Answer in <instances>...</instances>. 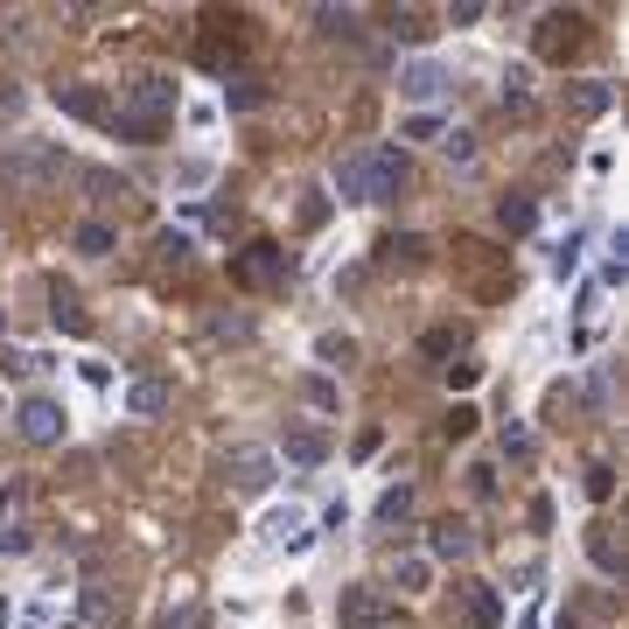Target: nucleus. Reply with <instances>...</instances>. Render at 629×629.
<instances>
[{
    "label": "nucleus",
    "instance_id": "f257e3e1",
    "mask_svg": "<svg viewBox=\"0 0 629 629\" xmlns=\"http://www.w3.org/2000/svg\"><path fill=\"white\" fill-rule=\"evenodd\" d=\"M168 120H176V78H161V70L133 78V85H126V99H120V112H112L120 141H155Z\"/></svg>",
    "mask_w": 629,
    "mask_h": 629
},
{
    "label": "nucleus",
    "instance_id": "f03ea898",
    "mask_svg": "<svg viewBox=\"0 0 629 629\" xmlns=\"http://www.w3.org/2000/svg\"><path fill=\"white\" fill-rule=\"evenodd\" d=\"M64 147H49V141H22V147H8V161H0V182L14 189V196H43V189L64 176Z\"/></svg>",
    "mask_w": 629,
    "mask_h": 629
},
{
    "label": "nucleus",
    "instance_id": "7ed1b4c3",
    "mask_svg": "<svg viewBox=\"0 0 629 629\" xmlns=\"http://www.w3.org/2000/svg\"><path fill=\"white\" fill-rule=\"evenodd\" d=\"M14 434H22L29 448H64L70 419H64V406H56L49 392H35V398H22V406H14Z\"/></svg>",
    "mask_w": 629,
    "mask_h": 629
},
{
    "label": "nucleus",
    "instance_id": "20e7f679",
    "mask_svg": "<svg viewBox=\"0 0 629 629\" xmlns=\"http://www.w3.org/2000/svg\"><path fill=\"white\" fill-rule=\"evenodd\" d=\"M273 469H280V454L259 448V441H238L232 454H224V475H232L238 497H266V490H273Z\"/></svg>",
    "mask_w": 629,
    "mask_h": 629
},
{
    "label": "nucleus",
    "instance_id": "39448f33",
    "mask_svg": "<svg viewBox=\"0 0 629 629\" xmlns=\"http://www.w3.org/2000/svg\"><path fill=\"white\" fill-rule=\"evenodd\" d=\"M392 595H385V587H342V595H336V622L342 629H385L392 622Z\"/></svg>",
    "mask_w": 629,
    "mask_h": 629
},
{
    "label": "nucleus",
    "instance_id": "423d86ee",
    "mask_svg": "<svg viewBox=\"0 0 629 629\" xmlns=\"http://www.w3.org/2000/svg\"><path fill=\"white\" fill-rule=\"evenodd\" d=\"M294 273V259L288 252H280V245H245V252H238V266H232V280H238V288H280V280H288Z\"/></svg>",
    "mask_w": 629,
    "mask_h": 629
},
{
    "label": "nucleus",
    "instance_id": "0eeeda50",
    "mask_svg": "<svg viewBox=\"0 0 629 629\" xmlns=\"http://www.w3.org/2000/svg\"><path fill=\"white\" fill-rule=\"evenodd\" d=\"M398 99H413V105L448 99V70L434 64V56H419V64H398Z\"/></svg>",
    "mask_w": 629,
    "mask_h": 629
},
{
    "label": "nucleus",
    "instance_id": "6e6552de",
    "mask_svg": "<svg viewBox=\"0 0 629 629\" xmlns=\"http://www.w3.org/2000/svg\"><path fill=\"white\" fill-rule=\"evenodd\" d=\"M406 176H413L406 147H371V203H392L406 189Z\"/></svg>",
    "mask_w": 629,
    "mask_h": 629
},
{
    "label": "nucleus",
    "instance_id": "1a4fd4ad",
    "mask_svg": "<svg viewBox=\"0 0 629 629\" xmlns=\"http://www.w3.org/2000/svg\"><path fill=\"white\" fill-rule=\"evenodd\" d=\"M469 552H475V531H469V518H441V525H434L427 531V560H469Z\"/></svg>",
    "mask_w": 629,
    "mask_h": 629
},
{
    "label": "nucleus",
    "instance_id": "9d476101",
    "mask_svg": "<svg viewBox=\"0 0 629 629\" xmlns=\"http://www.w3.org/2000/svg\"><path fill=\"white\" fill-rule=\"evenodd\" d=\"M78 608H85V622H91V629H105V622H120V616H126V595H120L112 581H85V587H78Z\"/></svg>",
    "mask_w": 629,
    "mask_h": 629
},
{
    "label": "nucleus",
    "instance_id": "9b49d317",
    "mask_svg": "<svg viewBox=\"0 0 629 629\" xmlns=\"http://www.w3.org/2000/svg\"><path fill=\"white\" fill-rule=\"evenodd\" d=\"M336 196L342 203H371V147H350L336 161Z\"/></svg>",
    "mask_w": 629,
    "mask_h": 629
},
{
    "label": "nucleus",
    "instance_id": "f8f14e48",
    "mask_svg": "<svg viewBox=\"0 0 629 629\" xmlns=\"http://www.w3.org/2000/svg\"><path fill=\"white\" fill-rule=\"evenodd\" d=\"M49 99H56V112H70V120H91V126H105V120H112V112H105V99H99L91 85H56Z\"/></svg>",
    "mask_w": 629,
    "mask_h": 629
},
{
    "label": "nucleus",
    "instance_id": "ddd939ff",
    "mask_svg": "<svg viewBox=\"0 0 629 629\" xmlns=\"http://www.w3.org/2000/svg\"><path fill=\"white\" fill-rule=\"evenodd\" d=\"M608 105H616V85L608 78H581L574 91H566V112H574V120H602Z\"/></svg>",
    "mask_w": 629,
    "mask_h": 629
},
{
    "label": "nucleus",
    "instance_id": "4468645a",
    "mask_svg": "<svg viewBox=\"0 0 629 629\" xmlns=\"http://www.w3.org/2000/svg\"><path fill=\"white\" fill-rule=\"evenodd\" d=\"M168 398H176V392H168L161 378H133V385H126V413H133V419H161Z\"/></svg>",
    "mask_w": 629,
    "mask_h": 629
},
{
    "label": "nucleus",
    "instance_id": "2eb2a0df",
    "mask_svg": "<svg viewBox=\"0 0 629 629\" xmlns=\"http://www.w3.org/2000/svg\"><path fill=\"white\" fill-rule=\"evenodd\" d=\"M288 462L294 469H322V462H329V434H322V427H294L288 434Z\"/></svg>",
    "mask_w": 629,
    "mask_h": 629
},
{
    "label": "nucleus",
    "instance_id": "dca6fc26",
    "mask_svg": "<svg viewBox=\"0 0 629 629\" xmlns=\"http://www.w3.org/2000/svg\"><path fill=\"white\" fill-rule=\"evenodd\" d=\"M392 587H398V595H427V587H434V560H427V552H398Z\"/></svg>",
    "mask_w": 629,
    "mask_h": 629
},
{
    "label": "nucleus",
    "instance_id": "f3484780",
    "mask_svg": "<svg viewBox=\"0 0 629 629\" xmlns=\"http://www.w3.org/2000/svg\"><path fill=\"white\" fill-rule=\"evenodd\" d=\"M266 539H273V546H288V552H301V546H308V539H315V525H308V518H301V510H280V518H273V525H266Z\"/></svg>",
    "mask_w": 629,
    "mask_h": 629
},
{
    "label": "nucleus",
    "instance_id": "a211bd4d",
    "mask_svg": "<svg viewBox=\"0 0 629 629\" xmlns=\"http://www.w3.org/2000/svg\"><path fill=\"white\" fill-rule=\"evenodd\" d=\"M70 245H78L85 259H105V252H112V245H120V238H112V224H99V217H85L78 232H70Z\"/></svg>",
    "mask_w": 629,
    "mask_h": 629
},
{
    "label": "nucleus",
    "instance_id": "6ab92c4d",
    "mask_svg": "<svg viewBox=\"0 0 629 629\" xmlns=\"http://www.w3.org/2000/svg\"><path fill=\"white\" fill-rule=\"evenodd\" d=\"M497 224L518 238V232H531V224H539V203H531V196H504V203H497Z\"/></svg>",
    "mask_w": 629,
    "mask_h": 629
},
{
    "label": "nucleus",
    "instance_id": "aec40b11",
    "mask_svg": "<svg viewBox=\"0 0 629 629\" xmlns=\"http://www.w3.org/2000/svg\"><path fill=\"white\" fill-rule=\"evenodd\" d=\"M441 155H448V168H475V133L469 126H441Z\"/></svg>",
    "mask_w": 629,
    "mask_h": 629
},
{
    "label": "nucleus",
    "instance_id": "412c9836",
    "mask_svg": "<svg viewBox=\"0 0 629 629\" xmlns=\"http://www.w3.org/2000/svg\"><path fill=\"white\" fill-rule=\"evenodd\" d=\"M406 518H413V483H392L378 497V525H406Z\"/></svg>",
    "mask_w": 629,
    "mask_h": 629
},
{
    "label": "nucleus",
    "instance_id": "4be33fe9",
    "mask_svg": "<svg viewBox=\"0 0 629 629\" xmlns=\"http://www.w3.org/2000/svg\"><path fill=\"white\" fill-rule=\"evenodd\" d=\"M224 105H232V112H259L266 105V85L259 78H232V85H224Z\"/></svg>",
    "mask_w": 629,
    "mask_h": 629
},
{
    "label": "nucleus",
    "instance_id": "5701e85b",
    "mask_svg": "<svg viewBox=\"0 0 629 629\" xmlns=\"http://www.w3.org/2000/svg\"><path fill=\"white\" fill-rule=\"evenodd\" d=\"M497 616H504L497 587H475V595H469V622H475V629H497Z\"/></svg>",
    "mask_w": 629,
    "mask_h": 629
},
{
    "label": "nucleus",
    "instance_id": "b1692460",
    "mask_svg": "<svg viewBox=\"0 0 629 629\" xmlns=\"http://www.w3.org/2000/svg\"><path fill=\"white\" fill-rule=\"evenodd\" d=\"M210 342H252V315H210Z\"/></svg>",
    "mask_w": 629,
    "mask_h": 629
},
{
    "label": "nucleus",
    "instance_id": "393cba45",
    "mask_svg": "<svg viewBox=\"0 0 629 629\" xmlns=\"http://www.w3.org/2000/svg\"><path fill=\"white\" fill-rule=\"evenodd\" d=\"M497 448L510 454V462H531V454H539V441H531V434L518 427V419H504V434H497Z\"/></svg>",
    "mask_w": 629,
    "mask_h": 629
},
{
    "label": "nucleus",
    "instance_id": "a878e982",
    "mask_svg": "<svg viewBox=\"0 0 629 629\" xmlns=\"http://www.w3.org/2000/svg\"><path fill=\"white\" fill-rule=\"evenodd\" d=\"M357 22H364L357 8H315V29L322 35H357Z\"/></svg>",
    "mask_w": 629,
    "mask_h": 629
},
{
    "label": "nucleus",
    "instance_id": "bb28decb",
    "mask_svg": "<svg viewBox=\"0 0 629 629\" xmlns=\"http://www.w3.org/2000/svg\"><path fill=\"white\" fill-rule=\"evenodd\" d=\"M56 329H70V336H85V329H91V315L78 308V294H64V288H56Z\"/></svg>",
    "mask_w": 629,
    "mask_h": 629
},
{
    "label": "nucleus",
    "instance_id": "cd10ccee",
    "mask_svg": "<svg viewBox=\"0 0 629 629\" xmlns=\"http://www.w3.org/2000/svg\"><path fill=\"white\" fill-rule=\"evenodd\" d=\"M85 189H91L99 203H112V196H133V189H126L120 176H112V168H85Z\"/></svg>",
    "mask_w": 629,
    "mask_h": 629
},
{
    "label": "nucleus",
    "instance_id": "c85d7f7f",
    "mask_svg": "<svg viewBox=\"0 0 629 629\" xmlns=\"http://www.w3.org/2000/svg\"><path fill=\"white\" fill-rule=\"evenodd\" d=\"M587 552H595V566H602V574H622V552H616V539H608L602 525H595V539H587Z\"/></svg>",
    "mask_w": 629,
    "mask_h": 629
},
{
    "label": "nucleus",
    "instance_id": "c756f323",
    "mask_svg": "<svg viewBox=\"0 0 629 629\" xmlns=\"http://www.w3.org/2000/svg\"><path fill=\"white\" fill-rule=\"evenodd\" d=\"M398 141H441V120H434V112H413V120L398 126Z\"/></svg>",
    "mask_w": 629,
    "mask_h": 629
},
{
    "label": "nucleus",
    "instance_id": "7c9ffc66",
    "mask_svg": "<svg viewBox=\"0 0 629 629\" xmlns=\"http://www.w3.org/2000/svg\"><path fill=\"white\" fill-rule=\"evenodd\" d=\"M531 105V78H525V70H510V78H504V112H525Z\"/></svg>",
    "mask_w": 629,
    "mask_h": 629
},
{
    "label": "nucleus",
    "instance_id": "2f4dec72",
    "mask_svg": "<svg viewBox=\"0 0 629 629\" xmlns=\"http://www.w3.org/2000/svg\"><path fill=\"white\" fill-rule=\"evenodd\" d=\"M161 259L168 266H189V238L182 232H161Z\"/></svg>",
    "mask_w": 629,
    "mask_h": 629
},
{
    "label": "nucleus",
    "instance_id": "473e14b6",
    "mask_svg": "<svg viewBox=\"0 0 629 629\" xmlns=\"http://www.w3.org/2000/svg\"><path fill=\"white\" fill-rule=\"evenodd\" d=\"M385 252H392V259H419V252H427V238H413V232H406V238H385Z\"/></svg>",
    "mask_w": 629,
    "mask_h": 629
},
{
    "label": "nucleus",
    "instance_id": "72a5a7b5",
    "mask_svg": "<svg viewBox=\"0 0 629 629\" xmlns=\"http://www.w3.org/2000/svg\"><path fill=\"white\" fill-rule=\"evenodd\" d=\"M608 490H616V475H608V462H595L587 469V497H608Z\"/></svg>",
    "mask_w": 629,
    "mask_h": 629
},
{
    "label": "nucleus",
    "instance_id": "f704fd0d",
    "mask_svg": "<svg viewBox=\"0 0 629 629\" xmlns=\"http://www.w3.org/2000/svg\"><path fill=\"white\" fill-rule=\"evenodd\" d=\"M35 539H29V525H8V531H0V552H29Z\"/></svg>",
    "mask_w": 629,
    "mask_h": 629
},
{
    "label": "nucleus",
    "instance_id": "c9c22d12",
    "mask_svg": "<svg viewBox=\"0 0 629 629\" xmlns=\"http://www.w3.org/2000/svg\"><path fill=\"white\" fill-rule=\"evenodd\" d=\"M0 336H8V308H0Z\"/></svg>",
    "mask_w": 629,
    "mask_h": 629
}]
</instances>
